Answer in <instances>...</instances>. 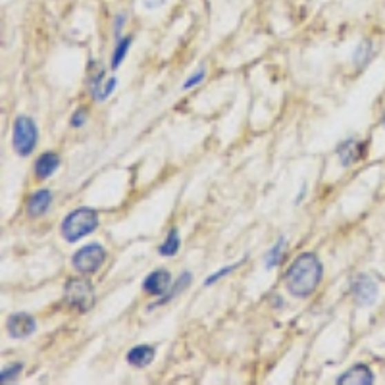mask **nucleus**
<instances>
[{"instance_id":"20","label":"nucleus","mask_w":385,"mask_h":385,"mask_svg":"<svg viewBox=\"0 0 385 385\" xmlns=\"http://www.w3.org/2000/svg\"><path fill=\"white\" fill-rule=\"evenodd\" d=\"M116 85H118V79H116V77H112V79H108V81L102 85L101 95H99V99H97V101H99V102L106 101V99H108V97H110V95H112V91L116 89Z\"/></svg>"},{"instance_id":"22","label":"nucleus","mask_w":385,"mask_h":385,"mask_svg":"<svg viewBox=\"0 0 385 385\" xmlns=\"http://www.w3.org/2000/svg\"><path fill=\"white\" fill-rule=\"evenodd\" d=\"M239 264H231V266H226V268H221L220 272H216V274L214 275H210V277H206V282H204V285H206V287H208V285H212L214 284V282H218V279H220L221 275H228L231 272V270H233V268H237Z\"/></svg>"},{"instance_id":"15","label":"nucleus","mask_w":385,"mask_h":385,"mask_svg":"<svg viewBox=\"0 0 385 385\" xmlns=\"http://www.w3.org/2000/svg\"><path fill=\"white\" fill-rule=\"evenodd\" d=\"M191 282H192L191 274H189V272H184V274H181V277L177 279V287H172V289H170V291H168L164 297H160V301H156L155 304H150V308H156V306H160V304L170 303V301L174 299L175 295H179L181 291H185V289H187V285L191 284Z\"/></svg>"},{"instance_id":"11","label":"nucleus","mask_w":385,"mask_h":385,"mask_svg":"<svg viewBox=\"0 0 385 385\" xmlns=\"http://www.w3.org/2000/svg\"><path fill=\"white\" fill-rule=\"evenodd\" d=\"M366 152V145L364 143H358L355 139H348L345 143H341L337 147V155L341 158V164L343 166H351L357 164L358 160L364 156Z\"/></svg>"},{"instance_id":"6","label":"nucleus","mask_w":385,"mask_h":385,"mask_svg":"<svg viewBox=\"0 0 385 385\" xmlns=\"http://www.w3.org/2000/svg\"><path fill=\"white\" fill-rule=\"evenodd\" d=\"M351 295L358 306H370L377 299V284L368 274H358L351 284Z\"/></svg>"},{"instance_id":"16","label":"nucleus","mask_w":385,"mask_h":385,"mask_svg":"<svg viewBox=\"0 0 385 385\" xmlns=\"http://www.w3.org/2000/svg\"><path fill=\"white\" fill-rule=\"evenodd\" d=\"M133 45V37H121L116 43V50H114V56H112V62H110V68L112 70H116L121 62H124V58L128 55L129 46Z\"/></svg>"},{"instance_id":"23","label":"nucleus","mask_w":385,"mask_h":385,"mask_svg":"<svg viewBox=\"0 0 385 385\" xmlns=\"http://www.w3.org/2000/svg\"><path fill=\"white\" fill-rule=\"evenodd\" d=\"M202 79H204V68H201V70H199L197 74L191 75V77H189V79L185 81L184 89H185V91H189L191 87H195V85H199V83H201Z\"/></svg>"},{"instance_id":"26","label":"nucleus","mask_w":385,"mask_h":385,"mask_svg":"<svg viewBox=\"0 0 385 385\" xmlns=\"http://www.w3.org/2000/svg\"><path fill=\"white\" fill-rule=\"evenodd\" d=\"M382 124H384V128H385V114H384V118H382Z\"/></svg>"},{"instance_id":"21","label":"nucleus","mask_w":385,"mask_h":385,"mask_svg":"<svg viewBox=\"0 0 385 385\" xmlns=\"http://www.w3.org/2000/svg\"><path fill=\"white\" fill-rule=\"evenodd\" d=\"M85 121H87V110H85V108H77V110L74 112L72 119H70L72 128H81Z\"/></svg>"},{"instance_id":"5","label":"nucleus","mask_w":385,"mask_h":385,"mask_svg":"<svg viewBox=\"0 0 385 385\" xmlns=\"http://www.w3.org/2000/svg\"><path fill=\"white\" fill-rule=\"evenodd\" d=\"M106 260V250L101 247L99 243H89L81 247L72 258V266L83 275L95 274L97 270H101V266Z\"/></svg>"},{"instance_id":"14","label":"nucleus","mask_w":385,"mask_h":385,"mask_svg":"<svg viewBox=\"0 0 385 385\" xmlns=\"http://www.w3.org/2000/svg\"><path fill=\"white\" fill-rule=\"evenodd\" d=\"M179 247H181L179 231H177V228H172V230L168 231V237H166L164 243L158 247V255L160 257H174V255H177Z\"/></svg>"},{"instance_id":"8","label":"nucleus","mask_w":385,"mask_h":385,"mask_svg":"<svg viewBox=\"0 0 385 385\" xmlns=\"http://www.w3.org/2000/svg\"><path fill=\"white\" fill-rule=\"evenodd\" d=\"M170 289H172V275L164 268L150 272L143 282V291L150 297H164Z\"/></svg>"},{"instance_id":"1","label":"nucleus","mask_w":385,"mask_h":385,"mask_svg":"<svg viewBox=\"0 0 385 385\" xmlns=\"http://www.w3.org/2000/svg\"><path fill=\"white\" fill-rule=\"evenodd\" d=\"M324 266L314 253H304L293 260V264L285 272V287L295 299L310 297L322 284Z\"/></svg>"},{"instance_id":"25","label":"nucleus","mask_w":385,"mask_h":385,"mask_svg":"<svg viewBox=\"0 0 385 385\" xmlns=\"http://www.w3.org/2000/svg\"><path fill=\"white\" fill-rule=\"evenodd\" d=\"M124 21H126V16H124V14H119L118 18H116V23H118V26H116V39H121L119 37V35H121V28H124Z\"/></svg>"},{"instance_id":"10","label":"nucleus","mask_w":385,"mask_h":385,"mask_svg":"<svg viewBox=\"0 0 385 385\" xmlns=\"http://www.w3.org/2000/svg\"><path fill=\"white\" fill-rule=\"evenodd\" d=\"M50 202H52V192L48 189H39L35 191L28 201V214L31 218H41L45 216L48 208H50Z\"/></svg>"},{"instance_id":"24","label":"nucleus","mask_w":385,"mask_h":385,"mask_svg":"<svg viewBox=\"0 0 385 385\" xmlns=\"http://www.w3.org/2000/svg\"><path fill=\"white\" fill-rule=\"evenodd\" d=\"M164 2L166 0H143V6H145L147 10H156V8H160Z\"/></svg>"},{"instance_id":"2","label":"nucleus","mask_w":385,"mask_h":385,"mask_svg":"<svg viewBox=\"0 0 385 385\" xmlns=\"http://www.w3.org/2000/svg\"><path fill=\"white\" fill-rule=\"evenodd\" d=\"M99 226V214L92 208H75L74 212H70L62 220L60 231H62V237L68 243H77L83 237L91 235L92 231L97 230Z\"/></svg>"},{"instance_id":"13","label":"nucleus","mask_w":385,"mask_h":385,"mask_svg":"<svg viewBox=\"0 0 385 385\" xmlns=\"http://www.w3.org/2000/svg\"><path fill=\"white\" fill-rule=\"evenodd\" d=\"M155 347H150V345H137V347H133L129 351L126 358H128V362L131 366L145 368L155 360Z\"/></svg>"},{"instance_id":"7","label":"nucleus","mask_w":385,"mask_h":385,"mask_svg":"<svg viewBox=\"0 0 385 385\" xmlns=\"http://www.w3.org/2000/svg\"><path fill=\"white\" fill-rule=\"evenodd\" d=\"M6 330H8L10 337L14 339H23V337H29L33 335L35 330H37V322L31 314H26V312H18V314H12L6 322Z\"/></svg>"},{"instance_id":"19","label":"nucleus","mask_w":385,"mask_h":385,"mask_svg":"<svg viewBox=\"0 0 385 385\" xmlns=\"http://www.w3.org/2000/svg\"><path fill=\"white\" fill-rule=\"evenodd\" d=\"M21 368H23V364H21V362H16V364H12V366L6 368V370H2L0 382H2V384H8L12 379H16V377L19 376V372H21Z\"/></svg>"},{"instance_id":"3","label":"nucleus","mask_w":385,"mask_h":385,"mask_svg":"<svg viewBox=\"0 0 385 385\" xmlns=\"http://www.w3.org/2000/svg\"><path fill=\"white\" fill-rule=\"evenodd\" d=\"M64 301L77 312H89L95 306V289L89 279L72 277L64 285Z\"/></svg>"},{"instance_id":"12","label":"nucleus","mask_w":385,"mask_h":385,"mask_svg":"<svg viewBox=\"0 0 385 385\" xmlns=\"http://www.w3.org/2000/svg\"><path fill=\"white\" fill-rule=\"evenodd\" d=\"M58 168H60V158H58V155H55V152H45V155L39 156V160L35 162V175H37V179H48Z\"/></svg>"},{"instance_id":"18","label":"nucleus","mask_w":385,"mask_h":385,"mask_svg":"<svg viewBox=\"0 0 385 385\" xmlns=\"http://www.w3.org/2000/svg\"><path fill=\"white\" fill-rule=\"evenodd\" d=\"M370 58H372V45L368 41H362L355 50V64L364 66Z\"/></svg>"},{"instance_id":"4","label":"nucleus","mask_w":385,"mask_h":385,"mask_svg":"<svg viewBox=\"0 0 385 385\" xmlns=\"http://www.w3.org/2000/svg\"><path fill=\"white\" fill-rule=\"evenodd\" d=\"M37 141L39 131L35 121L28 116H18L14 121V128H12V147H14V150L26 158L35 150Z\"/></svg>"},{"instance_id":"9","label":"nucleus","mask_w":385,"mask_h":385,"mask_svg":"<svg viewBox=\"0 0 385 385\" xmlns=\"http://www.w3.org/2000/svg\"><path fill=\"white\" fill-rule=\"evenodd\" d=\"M337 385H372L374 384V372L366 364H355L348 368L345 374L335 379Z\"/></svg>"},{"instance_id":"17","label":"nucleus","mask_w":385,"mask_h":385,"mask_svg":"<svg viewBox=\"0 0 385 385\" xmlns=\"http://www.w3.org/2000/svg\"><path fill=\"white\" fill-rule=\"evenodd\" d=\"M284 253H285V237H279V241L275 243L274 248L268 253V258H266L268 270L279 266V262H282V258H284Z\"/></svg>"}]
</instances>
